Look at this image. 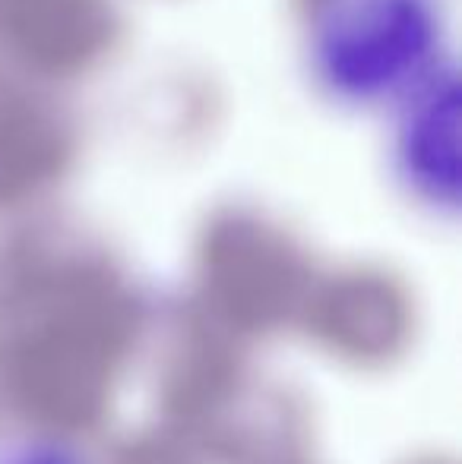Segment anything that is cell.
Listing matches in <instances>:
<instances>
[{"instance_id": "obj_1", "label": "cell", "mask_w": 462, "mask_h": 464, "mask_svg": "<svg viewBox=\"0 0 462 464\" xmlns=\"http://www.w3.org/2000/svg\"><path fill=\"white\" fill-rule=\"evenodd\" d=\"M0 464H99L86 449L48 433H19L0 442Z\"/></svg>"}]
</instances>
